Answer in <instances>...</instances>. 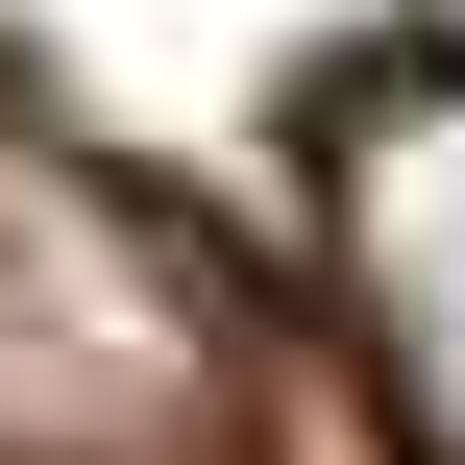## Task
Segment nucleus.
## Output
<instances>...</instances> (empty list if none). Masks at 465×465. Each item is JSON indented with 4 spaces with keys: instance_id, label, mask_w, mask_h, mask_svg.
<instances>
[{
    "instance_id": "f257e3e1",
    "label": "nucleus",
    "mask_w": 465,
    "mask_h": 465,
    "mask_svg": "<svg viewBox=\"0 0 465 465\" xmlns=\"http://www.w3.org/2000/svg\"><path fill=\"white\" fill-rule=\"evenodd\" d=\"M221 417H245L221 245L147 172L0 123V465H221Z\"/></svg>"
},
{
    "instance_id": "f03ea898",
    "label": "nucleus",
    "mask_w": 465,
    "mask_h": 465,
    "mask_svg": "<svg viewBox=\"0 0 465 465\" xmlns=\"http://www.w3.org/2000/svg\"><path fill=\"white\" fill-rule=\"evenodd\" d=\"M294 221H319V294H343L392 465H465V25H392L294 123Z\"/></svg>"
}]
</instances>
